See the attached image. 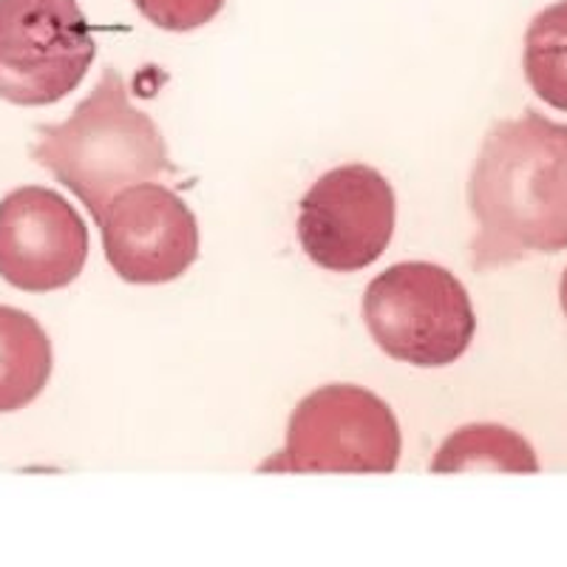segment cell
Instances as JSON below:
<instances>
[{"label": "cell", "mask_w": 567, "mask_h": 567, "mask_svg": "<svg viewBox=\"0 0 567 567\" xmlns=\"http://www.w3.org/2000/svg\"><path fill=\"white\" fill-rule=\"evenodd\" d=\"M97 225L111 270L128 284L174 281L199 252L196 216L171 187L156 182L123 190Z\"/></svg>", "instance_id": "obj_7"}, {"label": "cell", "mask_w": 567, "mask_h": 567, "mask_svg": "<svg viewBox=\"0 0 567 567\" xmlns=\"http://www.w3.org/2000/svg\"><path fill=\"white\" fill-rule=\"evenodd\" d=\"M363 321L374 343L412 367L460 361L477 332V316L457 276L429 261L394 265L363 296Z\"/></svg>", "instance_id": "obj_3"}, {"label": "cell", "mask_w": 567, "mask_h": 567, "mask_svg": "<svg viewBox=\"0 0 567 567\" xmlns=\"http://www.w3.org/2000/svg\"><path fill=\"white\" fill-rule=\"evenodd\" d=\"M142 18L165 32H194L221 12L225 0H134Z\"/></svg>", "instance_id": "obj_12"}, {"label": "cell", "mask_w": 567, "mask_h": 567, "mask_svg": "<svg viewBox=\"0 0 567 567\" xmlns=\"http://www.w3.org/2000/svg\"><path fill=\"white\" fill-rule=\"evenodd\" d=\"M32 159L69 187L94 221L123 190L174 171L159 128L131 103L114 69L103 71L97 89L65 123L40 125Z\"/></svg>", "instance_id": "obj_2"}, {"label": "cell", "mask_w": 567, "mask_h": 567, "mask_svg": "<svg viewBox=\"0 0 567 567\" xmlns=\"http://www.w3.org/2000/svg\"><path fill=\"white\" fill-rule=\"evenodd\" d=\"M559 301H561V310H565V316H567V270H565V276H561V284H559Z\"/></svg>", "instance_id": "obj_13"}, {"label": "cell", "mask_w": 567, "mask_h": 567, "mask_svg": "<svg viewBox=\"0 0 567 567\" xmlns=\"http://www.w3.org/2000/svg\"><path fill=\"white\" fill-rule=\"evenodd\" d=\"M52 378V341L27 312L0 307V412L29 406Z\"/></svg>", "instance_id": "obj_9"}, {"label": "cell", "mask_w": 567, "mask_h": 567, "mask_svg": "<svg viewBox=\"0 0 567 567\" xmlns=\"http://www.w3.org/2000/svg\"><path fill=\"white\" fill-rule=\"evenodd\" d=\"M523 65L536 97L567 111V0L542 9L530 20Z\"/></svg>", "instance_id": "obj_11"}, {"label": "cell", "mask_w": 567, "mask_h": 567, "mask_svg": "<svg viewBox=\"0 0 567 567\" xmlns=\"http://www.w3.org/2000/svg\"><path fill=\"white\" fill-rule=\"evenodd\" d=\"M89 258L80 213L49 187H18L0 202V278L18 290L69 287Z\"/></svg>", "instance_id": "obj_8"}, {"label": "cell", "mask_w": 567, "mask_h": 567, "mask_svg": "<svg viewBox=\"0 0 567 567\" xmlns=\"http://www.w3.org/2000/svg\"><path fill=\"white\" fill-rule=\"evenodd\" d=\"M400 460L392 409L369 389L329 383L301 400L287 445L265 460V474H389Z\"/></svg>", "instance_id": "obj_4"}, {"label": "cell", "mask_w": 567, "mask_h": 567, "mask_svg": "<svg viewBox=\"0 0 567 567\" xmlns=\"http://www.w3.org/2000/svg\"><path fill=\"white\" fill-rule=\"evenodd\" d=\"M471 267L488 272L567 247V125L539 111L496 123L468 179Z\"/></svg>", "instance_id": "obj_1"}, {"label": "cell", "mask_w": 567, "mask_h": 567, "mask_svg": "<svg viewBox=\"0 0 567 567\" xmlns=\"http://www.w3.org/2000/svg\"><path fill=\"white\" fill-rule=\"evenodd\" d=\"M394 233V190L369 165H343L307 190L298 241L318 267L354 272L386 252Z\"/></svg>", "instance_id": "obj_6"}, {"label": "cell", "mask_w": 567, "mask_h": 567, "mask_svg": "<svg viewBox=\"0 0 567 567\" xmlns=\"http://www.w3.org/2000/svg\"><path fill=\"white\" fill-rule=\"evenodd\" d=\"M434 474L499 471V474H536L539 460L528 440L505 425L474 423L445 440L432 460Z\"/></svg>", "instance_id": "obj_10"}, {"label": "cell", "mask_w": 567, "mask_h": 567, "mask_svg": "<svg viewBox=\"0 0 567 567\" xmlns=\"http://www.w3.org/2000/svg\"><path fill=\"white\" fill-rule=\"evenodd\" d=\"M97 58L78 0H0V97L49 105L78 89Z\"/></svg>", "instance_id": "obj_5"}]
</instances>
